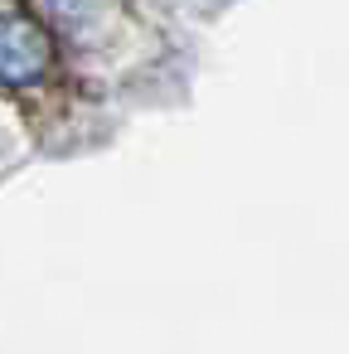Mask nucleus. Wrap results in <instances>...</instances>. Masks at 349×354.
<instances>
[{
    "instance_id": "1",
    "label": "nucleus",
    "mask_w": 349,
    "mask_h": 354,
    "mask_svg": "<svg viewBox=\"0 0 349 354\" xmlns=\"http://www.w3.org/2000/svg\"><path fill=\"white\" fill-rule=\"evenodd\" d=\"M54 64V44L39 20L30 15H0V83L35 88Z\"/></svg>"
}]
</instances>
